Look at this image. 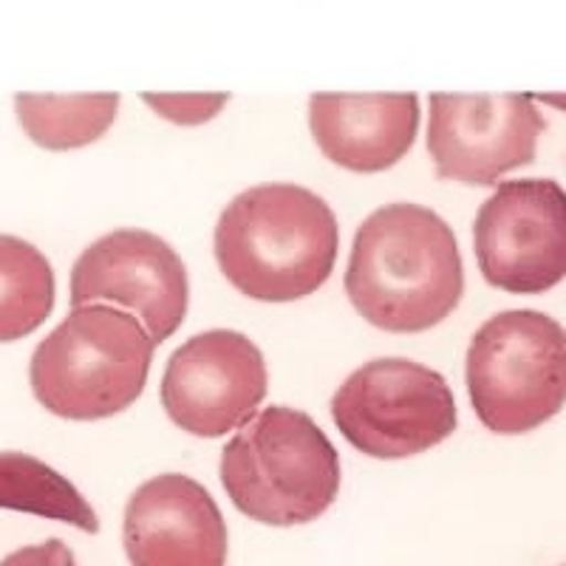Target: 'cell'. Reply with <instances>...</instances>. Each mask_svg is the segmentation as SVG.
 Wrapping results in <instances>:
<instances>
[{
	"label": "cell",
	"instance_id": "ba28073f",
	"mask_svg": "<svg viewBox=\"0 0 566 566\" xmlns=\"http://www.w3.org/2000/svg\"><path fill=\"white\" fill-rule=\"evenodd\" d=\"M270 388L255 340L235 328H207L170 354L161 374V408L181 431L219 439L258 413Z\"/></svg>",
	"mask_w": 566,
	"mask_h": 566
},
{
	"label": "cell",
	"instance_id": "8fae6325",
	"mask_svg": "<svg viewBox=\"0 0 566 566\" xmlns=\"http://www.w3.org/2000/svg\"><path fill=\"white\" fill-rule=\"evenodd\" d=\"M123 544L130 566H227V522L210 490L185 473H161L134 490Z\"/></svg>",
	"mask_w": 566,
	"mask_h": 566
},
{
	"label": "cell",
	"instance_id": "ac0fdd59",
	"mask_svg": "<svg viewBox=\"0 0 566 566\" xmlns=\"http://www.w3.org/2000/svg\"><path fill=\"white\" fill-rule=\"evenodd\" d=\"M538 99L549 105H558V108H566V94H538Z\"/></svg>",
	"mask_w": 566,
	"mask_h": 566
},
{
	"label": "cell",
	"instance_id": "5bb4252c",
	"mask_svg": "<svg viewBox=\"0 0 566 566\" xmlns=\"http://www.w3.org/2000/svg\"><path fill=\"white\" fill-rule=\"evenodd\" d=\"M0 510H18L99 533V518L85 495L43 459L0 451Z\"/></svg>",
	"mask_w": 566,
	"mask_h": 566
},
{
	"label": "cell",
	"instance_id": "4fadbf2b",
	"mask_svg": "<svg viewBox=\"0 0 566 566\" xmlns=\"http://www.w3.org/2000/svg\"><path fill=\"white\" fill-rule=\"evenodd\" d=\"M14 111L34 145L77 150L97 142L114 125L119 94H14Z\"/></svg>",
	"mask_w": 566,
	"mask_h": 566
},
{
	"label": "cell",
	"instance_id": "2e32d148",
	"mask_svg": "<svg viewBox=\"0 0 566 566\" xmlns=\"http://www.w3.org/2000/svg\"><path fill=\"white\" fill-rule=\"evenodd\" d=\"M142 99L150 105L159 116L176 125H201L219 114L227 105L230 94L227 91H201V94H159V91H145Z\"/></svg>",
	"mask_w": 566,
	"mask_h": 566
},
{
	"label": "cell",
	"instance_id": "52a82bcc",
	"mask_svg": "<svg viewBox=\"0 0 566 566\" xmlns=\"http://www.w3.org/2000/svg\"><path fill=\"white\" fill-rule=\"evenodd\" d=\"M484 281L513 295H538L566 277V190L555 179L499 181L473 221Z\"/></svg>",
	"mask_w": 566,
	"mask_h": 566
},
{
	"label": "cell",
	"instance_id": "7a4b0ae2",
	"mask_svg": "<svg viewBox=\"0 0 566 566\" xmlns=\"http://www.w3.org/2000/svg\"><path fill=\"white\" fill-rule=\"evenodd\" d=\"M340 250L335 210L310 187L270 181L221 210L212 252L227 281L261 303H292L328 281Z\"/></svg>",
	"mask_w": 566,
	"mask_h": 566
},
{
	"label": "cell",
	"instance_id": "e0dca14e",
	"mask_svg": "<svg viewBox=\"0 0 566 566\" xmlns=\"http://www.w3.org/2000/svg\"><path fill=\"white\" fill-rule=\"evenodd\" d=\"M0 566H77L74 553L65 547L60 538H49L34 547H23L18 553L7 555Z\"/></svg>",
	"mask_w": 566,
	"mask_h": 566
},
{
	"label": "cell",
	"instance_id": "9c48e42d",
	"mask_svg": "<svg viewBox=\"0 0 566 566\" xmlns=\"http://www.w3.org/2000/svg\"><path fill=\"white\" fill-rule=\"evenodd\" d=\"M544 128L547 119L530 94L433 91L428 154L439 179L490 187L535 159Z\"/></svg>",
	"mask_w": 566,
	"mask_h": 566
},
{
	"label": "cell",
	"instance_id": "6da1fadb",
	"mask_svg": "<svg viewBox=\"0 0 566 566\" xmlns=\"http://www.w3.org/2000/svg\"><path fill=\"white\" fill-rule=\"evenodd\" d=\"M346 295L371 326L394 335L428 332L464 295V266L451 224L413 201L382 205L357 227Z\"/></svg>",
	"mask_w": 566,
	"mask_h": 566
},
{
	"label": "cell",
	"instance_id": "277c9868",
	"mask_svg": "<svg viewBox=\"0 0 566 566\" xmlns=\"http://www.w3.org/2000/svg\"><path fill=\"white\" fill-rule=\"evenodd\" d=\"M340 453L306 411L270 406L241 424L221 451L230 502L270 527L321 518L340 493Z\"/></svg>",
	"mask_w": 566,
	"mask_h": 566
},
{
	"label": "cell",
	"instance_id": "d6986e66",
	"mask_svg": "<svg viewBox=\"0 0 566 566\" xmlns=\"http://www.w3.org/2000/svg\"><path fill=\"white\" fill-rule=\"evenodd\" d=\"M564 566H566V564H564Z\"/></svg>",
	"mask_w": 566,
	"mask_h": 566
},
{
	"label": "cell",
	"instance_id": "7c38bea8",
	"mask_svg": "<svg viewBox=\"0 0 566 566\" xmlns=\"http://www.w3.org/2000/svg\"><path fill=\"white\" fill-rule=\"evenodd\" d=\"M310 128L326 159L352 174H380L413 148L419 97L413 91H315L310 97Z\"/></svg>",
	"mask_w": 566,
	"mask_h": 566
},
{
	"label": "cell",
	"instance_id": "9a60e30c",
	"mask_svg": "<svg viewBox=\"0 0 566 566\" xmlns=\"http://www.w3.org/2000/svg\"><path fill=\"white\" fill-rule=\"evenodd\" d=\"M49 258L18 235H0V343L32 335L54 310Z\"/></svg>",
	"mask_w": 566,
	"mask_h": 566
},
{
	"label": "cell",
	"instance_id": "8992f818",
	"mask_svg": "<svg viewBox=\"0 0 566 566\" xmlns=\"http://www.w3.org/2000/svg\"><path fill=\"white\" fill-rule=\"evenodd\" d=\"M332 419L366 457L408 459L451 437L459 411L439 371L406 357H377L343 380L332 397Z\"/></svg>",
	"mask_w": 566,
	"mask_h": 566
},
{
	"label": "cell",
	"instance_id": "30bf717a",
	"mask_svg": "<svg viewBox=\"0 0 566 566\" xmlns=\"http://www.w3.org/2000/svg\"><path fill=\"white\" fill-rule=\"evenodd\" d=\"M83 303L130 312L156 343H165L190 306L187 266L156 232L123 227L85 247L71 266V306Z\"/></svg>",
	"mask_w": 566,
	"mask_h": 566
},
{
	"label": "cell",
	"instance_id": "5b68a950",
	"mask_svg": "<svg viewBox=\"0 0 566 566\" xmlns=\"http://www.w3.org/2000/svg\"><path fill=\"white\" fill-rule=\"evenodd\" d=\"M464 382L484 428L533 431L566 406V328L535 310L499 312L470 340Z\"/></svg>",
	"mask_w": 566,
	"mask_h": 566
},
{
	"label": "cell",
	"instance_id": "3957f363",
	"mask_svg": "<svg viewBox=\"0 0 566 566\" xmlns=\"http://www.w3.org/2000/svg\"><path fill=\"white\" fill-rule=\"evenodd\" d=\"M156 346L130 312L108 303L71 306L34 348L29 382L40 406L54 417L108 419L142 397Z\"/></svg>",
	"mask_w": 566,
	"mask_h": 566
}]
</instances>
